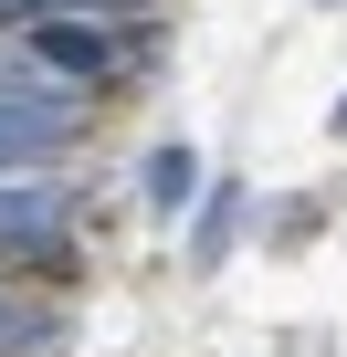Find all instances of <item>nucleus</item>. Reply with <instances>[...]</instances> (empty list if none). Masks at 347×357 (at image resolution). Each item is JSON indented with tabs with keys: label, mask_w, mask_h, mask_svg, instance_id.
Masks as SVG:
<instances>
[{
	"label": "nucleus",
	"mask_w": 347,
	"mask_h": 357,
	"mask_svg": "<svg viewBox=\"0 0 347 357\" xmlns=\"http://www.w3.org/2000/svg\"><path fill=\"white\" fill-rule=\"evenodd\" d=\"M337 126H347V105H337Z\"/></svg>",
	"instance_id": "nucleus-6"
},
{
	"label": "nucleus",
	"mask_w": 347,
	"mask_h": 357,
	"mask_svg": "<svg viewBox=\"0 0 347 357\" xmlns=\"http://www.w3.org/2000/svg\"><path fill=\"white\" fill-rule=\"evenodd\" d=\"M43 242H64V190L0 168V252H43Z\"/></svg>",
	"instance_id": "nucleus-1"
},
{
	"label": "nucleus",
	"mask_w": 347,
	"mask_h": 357,
	"mask_svg": "<svg viewBox=\"0 0 347 357\" xmlns=\"http://www.w3.org/2000/svg\"><path fill=\"white\" fill-rule=\"evenodd\" d=\"M0 11H43L53 22V11H105V0H0Z\"/></svg>",
	"instance_id": "nucleus-5"
},
{
	"label": "nucleus",
	"mask_w": 347,
	"mask_h": 357,
	"mask_svg": "<svg viewBox=\"0 0 347 357\" xmlns=\"http://www.w3.org/2000/svg\"><path fill=\"white\" fill-rule=\"evenodd\" d=\"M190 190H200V168H190V147H158V158H147V200H168V211H179Z\"/></svg>",
	"instance_id": "nucleus-4"
},
{
	"label": "nucleus",
	"mask_w": 347,
	"mask_h": 357,
	"mask_svg": "<svg viewBox=\"0 0 347 357\" xmlns=\"http://www.w3.org/2000/svg\"><path fill=\"white\" fill-rule=\"evenodd\" d=\"M43 53H53L64 74H95V63H105V32H84V22H64V11H53V22H43Z\"/></svg>",
	"instance_id": "nucleus-3"
},
{
	"label": "nucleus",
	"mask_w": 347,
	"mask_h": 357,
	"mask_svg": "<svg viewBox=\"0 0 347 357\" xmlns=\"http://www.w3.org/2000/svg\"><path fill=\"white\" fill-rule=\"evenodd\" d=\"M53 137H74L64 116H32V105H11V95H0V168H32Z\"/></svg>",
	"instance_id": "nucleus-2"
}]
</instances>
